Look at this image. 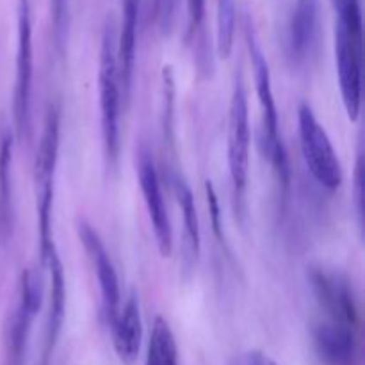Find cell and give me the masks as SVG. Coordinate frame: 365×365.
<instances>
[{
    "mask_svg": "<svg viewBox=\"0 0 365 365\" xmlns=\"http://www.w3.org/2000/svg\"><path fill=\"white\" fill-rule=\"evenodd\" d=\"M59 134L61 110L57 106H52L48 109V113H46L41 141H39L34 163L36 200H38L39 221V255H41V262L56 248L52 235V205L56 168L57 159H59Z\"/></svg>",
    "mask_w": 365,
    "mask_h": 365,
    "instance_id": "obj_1",
    "label": "cell"
},
{
    "mask_svg": "<svg viewBox=\"0 0 365 365\" xmlns=\"http://www.w3.org/2000/svg\"><path fill=\"white\" fill-rule=\"evenodd\" d=\"M246 43H248L250 57H252L253 78H255L257 96H259L260 110H262V135H260V145H262L264 155L274 168L284 185L289 184V163L285 146L282 143L280 128H278V110L274 103L273 86H271L269 64H267L266 56L262 53L259 41H257L255 31H253L250 20H246Z\"/></svg>",
    "mask_w": 365,
    "mask_h": 365,
    "instance_id": "obj_2",
    "label": "cell"
},
{
    "mask_svg": "<svg viewBox=\"0 0 365 365\" xmlns=\"http://www.w3.org/2000/svg\"><path fill=\"white\" fill-rule=\"evenodd\" d=\"M118 32L114 24H107L100 45L98 63V95L100 120L106 155L110 164H116L120 153V116H121V88L118 77Z\"/></svg>",
    "mask_w": 365,
    "mask_h": 365,
    "instance_id": "obj_3",
    "label": "cell"
},
{
    "mask_svg": "<svg viewBox=\"0 0 365 365\" xmlns=\"http://www.w3.org/2000/svg\"><path fill=\"white\" fill-rule=\"evenodd\" d=\"M298 130L303 159L312 177L321 187L337 191L342 184L341 160L327 130L307 103H302L298 109Z\"/></svg>",
    "mask_w": 365,
    "mask_h": 365,
    "instance_id": "obj_4",
    "label": "cell"
},
{
    "mask_svg": "<svg viewBox=\"0 0 365 365\" xmlns=\"http://www.w3.org/2000/svg\"><path fill=\"white\" fill-rule=\"evenodd\" d=\"M18 45L16 78H14V128L18 138H24L31 125V91L34 71L32 50V0H18Z\"/></svg>",
    "mask_w": 365,
    "mask_h": 365,
    "instance_id": "obj_5",
    "label": "cell"
},
{
    "mask_svg": "<svg viewBox=\"0 0 365 365\" xmlns=\"http://www.w3.org/2000/svg\"><path fill=\"white\" fill-rule=\"evenodd\" d=\"M228 171H230L232 184H234L235 196L242 200L246 182H248L250 166V118H248V98L242 78L235 81L234 93L228 110Z\"/></svg>",
    "mask_w": 365,
    "mask_h": 365,
    "instance_id": "obj_6",
    "label": "cell"
},
{
    "mask_svg": "<svg viewBox=\"0 0 365 365\" xmlns=\"http://www.w3.org/2000/svg\"><path fill=\"white\" fill-rule=\"evenodd\" d=\"M362 46L341 24L335 25V63L342 103L351 121L359 120L362 106Z\"/></svg>",
    "mask_w": 365,
    "mask_h": 365,
    "instance_id": "obj_7",
    "label": "cell"
},
{
    "mask_svg": "<svg viewBox=\"0 0 365 365\" xmlns=\"http://www.w3.org/2000/svg\"><path fill=\"white\" fill-rule=\"evenodd\" d=\"M309 282L319 305L334 323L355 328L359 324V307L348 278L327 267H310Z\"/></svg>",
    "mask_w": 365,
    "mask_h": 365,
    "instance_id": "obj_8",
    "label": "cell"
},
{
    "mask_svg": "<svg viewBox=\"0 0 365 365\" xmlns=\"http://www.w3.org/2000/svg\"><path fill=\"white\" fill-rule=\"evenodd\" d=\"M77 234L86 253H88L89 260H91L96 278H98L103 316H106L107 324H110V321L116 317L118 310L121 307L120 280H118L116 269H114V264L110 260L109 252L106 250L102 237H100L98 232L88 221H77Z\"/></svg>",
    "mask_w": 365,
    "mask_h": 365,
    "instance_id": "obj_9",
    "label": "cell"
},
{
    "mask_svg": "<svg viewBox=\"0 0 365 365\" xmlns=\"http://www.w3.org/2000/svg\"><path fill=\"white\" fill-rule=\"evenodd\" d=\"M138 175L143 198H145V205L148 209L153 234H155L157 239V246H159V252L163 257H170L171 252H173V228H171L166 203H164L160 178L157 175L153 159L150 157V153L146 150H141V153H139Z\"/></svg>",
    "mask_w": 365,
    "mask_h": 365,
    "instance_id": "obj_10",
    "label": "cell"
},
{
    "mask_svg": "<svg viewBox=\"0 0 365 365\" xmlns=\"http://www.w3.org/2000/svg\"><path fill=\"white\" fill-rule=\"evenodd\" d=\"M41 280L32 271H25L20 280V298L9 327V360L11 365H21L29 331L36 314L41 309Z\"/></svg>",
    "mask_w": 365,
    "mask_h": 365,
    "instance_id": "obj_11",
    "label": "cell"
},
{
    "mask_svg": "<svg viewBox=\"0 0 365 365\" xmlns=\"http://www.w3.org/2000/svg\"><path fill=\"white\" fill-rule=\"evenodd\" d=\"M41 266H45L50 274L48 316H46L45 351H43V365H46L52 356L53 348H56L61 330H63L64 314H66V278H64L63 264H61L59 253L56 248L45 257Z\"/></svg>",
    "mask_w": 365,
    "mask_h": 365,
    "instance_id": "obj_12",
    "label": "cell"
},
{
    "mask_svg": "<svg viewBox=\"0 0 365 365\" xmlns=\"http://www.w3.org/2000/svg\"><path fill=\"white\" fill-rule=\"evenodd\" d=\"M109 327L113 331L114 351L120 362L123 365H134L141 351L143 341L141 310H139L138 296L134 292L128 296L123 307H120Z\"/></svg>",
    "mask_w": 365,
    "mask_h": 365,
    "instance_id": "obj_13",
    "label": "cell"
},
{
    "mask_svg": "<svg viewBox=\"0 0 365 365\" xmlns=\"http://www.w3.org/2000/svg\"><path fill=\"white\" fill-rule=\"evenodd\" d=\"M319 39V0H298L289 24L287 50L294 63H303Z\"/></svg>",
    "mask_w": 365,
    "mask_h": 365,
    "instance_id": "obj_14",
    "label": "cell"
},
{
    "mask_svg": "<svg viewBox=\"0 0 365 365\" xmlns=\"http://www.w3.org/2000/svg\"><path fill=\"white\" fill-rule=\"evenodd\" d=\"M312 341L324 365H355L356 342L353 328L334 321L317 323L312 328Z\"/></svg>",
    "mask_w": 365,
    "mask_h": 365,
    "instance_id": "obj_15",
    "label": "cell"
},
{
    "mask_svg": "<svg viewBox=\"0 0 365 365\" xmlns=\"http://www.w3.org/2000/svg\"><path fill=\"white\" fill-rule=\"evenodd\" d=\"M141 0H123V21L118 36V77L120 88L123 89V98L128 100L132 88L135 61V39H138V16Z\"/></svg>",
    "mask_w": 365,
    "mask_h": 365,
    "instance_id": "obj_16",
    "label": "cell"
},
{
    "mask_svg": "<svg viewBox=\"0 0 365 365\" xmlns=\"http://www.w3.org/2000/svg\"><path fill=\"white\" fill-rule=\"evenodd\" d=\"M171 184H173L175 198L180 207L182 221H184V248H182L184 250V267L185 271H191L200 255V221L195 196L180 175H175L171 178Z\"/></svg>",
    "mask_w": 365,
    "mask_h": 365,
    "instance_id": "obj_17",
    "label": "cell"
},
{
    "mask_svg": "<svg viewBox=\"0 0 365 365\" xmlns=\"http://www.w3.org/2000/svg\"><path fill=\"white\" fill-rule=\"evenodd\" d=\"M11 159L13 135L11 130H0V237L6 239L13 225V192H11Z\"/></svg>",
    "mask_w": 365,
    "mask_h": 365,
    "instance_id": "obj_18",
    "label": "cell"
},
{
    "mask_svg": "<svg viewBox=\"0 0 365 365\" xmlns=\"http://www.w3.org/2000/svg\"><path fill=\"white\" fill-rule=\"evenodd\" d=\"M145 365H178V348L173 330L160 316L153 319Z\"/></svg>",
    "mask_w": 365,
    "mask_h": 365,
    "instance_id": "obj_19",
    "label": "cell"
},
{
    "mask_svg": "<svg viewBox=\"0 0 365 365\" xmlns=\"http://www.w3.org/2000/svg\"><path fill=\"white\" fill-rule=\"evenodd\" d=\"M235 34V0H217L216 46L223 59L230 57Z\"/></svg>",
    "mask_w": 365,
    "mask_h": 365,
    "instance_id": "obj_20",
    "label": "cell"
},
{
    "mask_svg": "<svg viewBox=\"0 0 365 365\" xmlns=\"http://www.w3.org/2000/svg\"><path fill=\"white\" fill-rule=\"evenodd\" d=\"M337 13V24H341L349 34L359 41H364L362 7L360 0H331Z\"/></svg>",
    "mask_w": 365,
    "mask_h": 365,
    "instance_id": "obj_21",
    "label": "cell"
},
{
    "mask_svg": "<svg viewBox=\"0 0 365 365\" xmlns=\"http://www.w3.org/2000/svg\"><path fill=\"white\" fill-rule=\"evenodd\" d=\"M53 4V29H56L57 43H61L64 36V29H66V18H68V0H52Z\"/></svg>",
    "mask_w": 365,
    "mask_h": 365,
    "instance_id": "obj_22",
    "label": "cell"
},
{
    "mask_svg": "<svg viewBox=\"0 0 365 365\" xmlns=\"http://www.w3.org/2000/svg\"><path fill=\"white\" fill-rule=\"evenodd\" d=\"M355 198H356V210H359L360 221H362V216H364V163H362V152L359 153V160H356Z\"/></svg>",
    "mask_w": 365,
    "mask_h": 365,
    "instance_id": "obj_23",
    "label": "cell"
},
{
    "mask_svg": "<svg viewBox=\"0 0 365 365\" xmlns=\"http://www.w3.org/2000/svg\"><path fill=\"white\" fill-rule=\"evenodd\" d=\"M189 11V29L196 31L203 24L205 18V0H187Z\"/></svg>",
    "mask_w": 365,
    "mask_h": 365,
    "instance_id": "obj_24",
    "label": "cell"
},
{
    "mask_svg": "<svg viewBox=\"0 0 365 365\" xmlns=\"http://www.w3.org/2000/svg\"><path fill=\"white\" fill-rule=\"evenodd\" d=\"M239 365H277V362L271 356H267L266 353L252 349V351H246L239 359Z\"/></svg>",
    "mask_w": 365,
    "mask_h": 365,
    "instance_id": "obj_25",
    "label": "cell"
}]
</instances>
